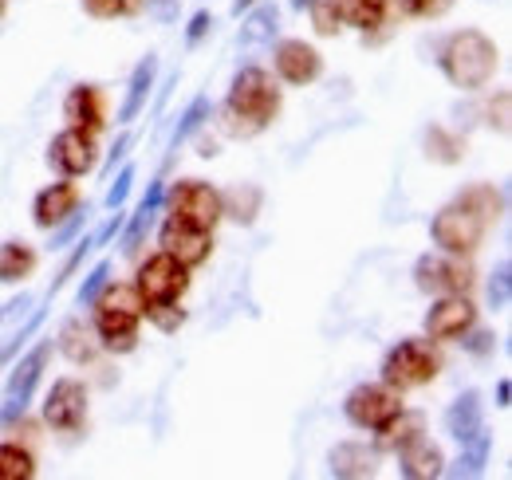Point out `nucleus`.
<instances>
[{"label":"nucleus","instance_id":"obj_38","mask_svg":"<svg viewBox=\"0 0 512 480\" xmlns=\"http://www.w3.org/2000/svg\"><path fill=\"white\" fill-rule=\"evenodd\" d=\"M83 229H87V205L75 209L67 221H60V225L52 229V244H48V248H52V252H64L67 244H75V240L83 237Z\"/></svg>","mask_w":512,"mask_h":480},{"label":"nucleus","instance_id":"obj_51","mask_svg":"<svg viewBox=\"0 0 512 480\" xmlns=\"http://www.w3.org/2000/svg\"><path fill=\"white\" fill-rule=\"evenodd\" d=\"M4 12H8V0H0V16H4Z\"/></svg>","mask_w":512,"mask_h":480},{"label":"nucleus","instance_id":"obj_1","mask_svg":"<svg viewBox=\"0 0 512 480\" xmlns=\"http://www.w3.org/2000/svg\"><path fill=\"white\" fill-rule=\"evenodd\" d=\"M438 67L453 87L461 91H481L493 83L497 67H501V52L497 44L477 32V28H461V32H449L438 48Z\"/></svg>","mask_w":512,"mask_h":480},{"label":"nucleus","instance_id":"obj_10","mask_svg":"<svg viewBox=\"0 0 512 480\" xmlns=\"http://www.w3.org/2000/svg\"><path fill=\"white\" fill-rule=\"evenodd\" d=\"M48 166L60 174V178H83L99 166V142L91 130H79V126H64L52 142H48Z\"/></svg>","mask_w":512,"mask_h":480},{"label":"nucleus","instance_id":"obj_37","mask_svg":"<svg viewBox=\"0 0 512 480\" xmlns=\"http://www.w3.org/2000/svg\"><path fill=\"white\" fill-rule=\"evenodd\" d=\"M308 12H312V28H316L320 36H339V28H343L339 0H316Z\"/></svg>","mask_w":512,"mask_h":480},{"label":"nucleus","instance_id":"obj_34","mask_svg":"<svg viewBox=\"0 0 512 480\" xmlns=\"http://www.w3.org/2000/svg\"><path fill=\"white\" fill-rule=\"evenodd\" d=\"M453 8V0H390V12L410 20H438Z\"/></svg>","mask_w":512,"mask_h":480},{"label":"nucleus","instance_id":"obj_36","mask_svg":"<svg viewBox=\"0 0 512 480\" xmlns=\"http://www.w3.org/2000/svg\"><path fill=\"white\" fill-rule=\"evenodd\" d=\"M217 130H221L225 138H241V142H245V138H256L264 126H260V122H253L249 115H237V111H229V107L221 103V111H217Z\"/></svg>","mask_w":512,"mask_h":480},{"label":"nucleus","instance_id":"obj_49","mask_svg":"<svg viewBox=\"0 0 512 480\" xmlns=\"http://www.w3.org/2000/svg\"><path fill=\"white\" fill-rule=\"evenodd\" d=\"M256 0H233V16H241V12H249Z\"/></svg>","mask_w":512,"mask_h":480},{"label":"nucleus","instance_id":"obj_17","mask_svg":"<svg viewBox=\"0 0 512 480\" xmlns=\"http://www.w3.org/2000/svg\"><path fill=\"white\" fill-rule=\"evenodd\" d=\"M64 119L67 126L99 134L107 126V99H103V91L95 83H75L64 95Z\"/></svg>","mask_w":512,"mask_h":480},{"label":"nucleus","instance_id":"obj_42","mask_svg":"<svg viewBox=\"0 0 512 480\" xmlns=\"http://www.w3.org/2000/svg\"><path fill=\"white\" fill-rule=\"evenodd\" d=\"M465 351H473V355H493L497 351V335H489V331H477V327H469L461 339H457Z\"/></svg>","mask_w":512,"mask_h":480},{"label":"nucleus","instance_id":"obj_52","mask_svg":"<svg viewBox=\"0 0 512 480\" xmlns=\"http://www.w3.org/2000/svg\"><path fill=\"white\" fill-rule=\"evenodd\" d=\"M0 319H4V307H0Z\"/></svg>","mask_w":512,"mask_h":480},{"label":"nucleus","instance_id":"obj_48","mask_svg":"<svg viewBox=\"0 0 512 480\" xmlns=\"http://www.w3.org/2000/svg\"><path fill=\"white\" fill-rule=\"evenodd\" d=\"M197 154H201V158H213V154H217V142H213V138H197Z\"/></svg>","mask_w":512,"mask_h":480},{"label":"nucleus","instance_id":"obj_16","mask_svg":"<svg viewBox=\"0 0 512 480\" xmlns=\"http://www.w3.org/2000/svg\"><path fill=\"white\" fill-rule=\"evenodd\" d=\"M79 209V185L71 178L64 181H52V185H44L40 193H36V201H32V221H36V229H56L60 221H67L71 213Z\"/></svg>","mask_w":512,"mask_h":480},{"label":"nucleus","instance_id":"obj_46","mask_svg":"<svg viewBox=\"0 0 512 480\" xmlns=\"http://www.w3.org/2000/svg\"><path fill=\"white\" fill-rule=\"evenodd\" d=\"M497 130L509 134V91H497Z\"/></svg>","mask_w":512,"mask_h":480},{"label":"nucleus","instance_id":"obj_45","mask_svg":"<svg viewBox=\"0 0 512 480\" xmlns=\"http://www.w3.org/2000/svg\"><path fill=\"white\" fill-rule=\"evenodd\" d=\"M130 146H134V134H130V130L115 138V146H111V154H107V162H103V174H107V178H111V174H115V166H119V162L127 158Z\"/></svg>","mask_w":512,"mask_h":480},{"label":"nucleus","instance_id":"obj_3","mask_svg":"<svg viewBox=\"0 0 512 480\" xmlns=\"http://www.w3.org/2000/svg\"><path fill=\"white\" fill-rule=\"evenodd\" d=\"M485 233H489V217L481 209H473L465 197L442 205L430 221V240L442 252H453V256H473L481 248Z\"/></svg>","mask_w":512,"mask_h":480},{"label":"nucleus","instance_id":"obj_50","mask_svg":"<svg viewBox=\"0 0 512 480\" xmlns=\"http://www.w3.org/2000/svg\"><path fill=\"white\" fill-rule=\"evenodd\" d=\"M288 4H292V8H296V12H304V8H312V4H316V0H288Z\"/></svg>","mask_w":512,"mask_h":480},{"label":"nucleus","instance_id":"obj_23","mask_svg":"<svg viewBox=\"0 0 512 480\" xmlns=\"http://www.w3.org/2000/svg\"><path fill=\"white\" fill-rule=\"evenodd\" d=\"M162 193H166V185H162V181H150V189H146V197L138 201V209L130 213V221H123V252H138L142 237H146L150 225H154V213L162 209Z\"/></svg>","mask_w":512,"mask_h":480},{"label":"nucleus","instance_id":"obj_8","mask_svg":"<svg viewBox=\"0 0 512 480\" xmlns=\"http://www.w3.org/2000/svg\"><path fill=\"white\" fill-rule=\"evenodd\" d=\"M190 288V268L170 256V252H158L150 256L138 276H134V292L142 296V303H158V300H182Z\"/></svg>","mask_w":512,"mask_h":480},{"label":"nucleus","instance_id":"obj_19","mask_svg":"<svg viewBox=\"0 0 512 480\" xmlns=\"http://www.w3.org/2000/svg\"><path fill=\"white\" fill-rule=\"evenodd\" d=\"M442 469H446V457H442V449H438L426 433H418L414 441H406V445L398 449V473L406 480L442 477Z\"/></svg>","mask_w":512,"mask_h":480},{"label":"nucleus","instance_id":"obj_12","mask_svg":"<svg viewBox=\"0 0 512 480\" xmlns=\"http://www.w3.org/2000/svg\"><path fill=\"white\" fill-rule=\"evenodd\" d=\"M426 339L434 343H457L469 327H477V307L469 296H438L426 311Z\"/></svg>","mask_w":512,"mask_h":480},{"label":"nucleus","instance_id":"obj_31","mask_svg":"<svg viewBox=\"0 0 512 480\" xmlns=\"http://www.w3.org/2000/svg\"><path fill=\"white\" fill-rule=\"evenodd\" d=\"M36 477V457L16 445V441H4L0 445V480H32Z\"/></svg>","mask_w":512,"mask_h":480},{"label":"nucleus","instance_id":"obj_13","mask_svg":"<svg viewBox=\"0 0 512 480\" xmlns=\"http://www.w3.org/2000/svg\"><path fill=\"white\" fill-rule=\"evenodd\" d=\"M272 67H276V79L288 83V87H312L323 75V56L304 44V40H280L276 52H272Z\"/></svg>","mask_w":512,"mask_h":480},{"label":"nucleus","instance_id":"obj_47","mask_svg":"<svg viewBox=\"0 0 512 480\" xmlns=\"http://www.w3.org/2000/svg\"><path fill=\"white\" fill-rule=\"evenodd\" d=\"M509 398H512L509 378H501V382H497V406H501V410H509Z\"/></svg>","mask_w":512,"mask_h":480},{"label":"nucleus","instance_id":"obj_28","mask_svg":"<svg viewBox=\"0 0 512 480\" xmlns=\"http://www.w3.org/2000/svg\"><path fill=\"white\" fill-rule=\"evenodd\" d=\"M339 12H343V24H351L359 32H371V28L386 24L390 0H339Z\"/></svg>","mask_w":512,"mask_h":480},{"label":"nucleus","instance_id":"obj_25","mask_svg":"<svg viewBox=\"0 0 512 480\" xmlns=\"http://www.w3.org/2000/svg\"><path fill=\"white\" fill-rule=\"evenodd\" d=\"M260 201H264V193H260V185L253 181H237L233 189H221V217H229V221H237V225H253L256 213H260Z\"/></svg>","mask_w":512,"mask_h":480},{"label":"nucleus","instance_id":"obj_20","mask_svg":"<svg viewBox=\"0 0 512 480\" xmlns=\"http://www.w3.org/2000/svg\"><path fill=\"white\" fill-rule=\"evenodd\" d=\"M442 425H446V433L457 445H465L473 433H481L485 429V402H481V394L477 390L457 394L446 406V414H442Z\"/></svg>","mask_w":512,"mask_h":480},{"label":"nucleus","instance_id":"obj_11","mask_svg":"<svg viewBox=\"0 0 512 480\" xmlns=\"http://www.w3.org/2000/svg\"><path fill=\"white\" fill-rule=\"evenodd\" d=\"M44 421L60 433H79L87 421V386L79 378H56L44 398Z\"/></svg>","mask_w":512,"mask_h":480},{"label":"nucleus","instance_id":"obj_40","mask_svg":"<svg viewBox=\"0 0 512 480\" xmlns=\"http://www.w3.org/2000/svg\"><path fill=\"white\" fill-rule=\"evenodd\" d=\"M509 300H512V268L509 260H501L497 272H493V280H489V307L493 311H505Z\"/></svg>","mask_w":512,"mask_h":480},{"label":"nucleus","instance_id":"obj_5","mask_svg":"<svg viewBox=\"0 0 512 480\" xmlns=\"http://www.w3.org/2000/svg\"><path fill=\"white\" fill-rule=\"evenodd\" d=\"M414 284L426 296H469L473 268L465 256H453V252H422L414 260Z\"/></svg>","mask_w":512,"mask_h":480},{"label":"nucleus","instance_id":"obj_14","mask_svg":"<svg viewBox=\"0 0 512 480\" xmlns=\"http://www.w3.org/2000/svg\"><path fill=\"white\" fill-rule=\"evenodd\" d=\"M158 244H162V252L178 256L186 268H197L213 252V233L209 229H197V225H186L178 217H166L162 229H158Z\"/></svg>","mask_w":512,"mask_h":480},{"label":"nucleus","instance_id":"obj_22","mask_svg":"<svg viewBox=\"0 0 512 480\" xmlns=\"http://www.w3.org/2000/svg\"><path fill=\"white\" fill-rule=\"evenodd\" d=\"M280 32V8L272 0H256L237 28V48H264Z\"/></svg>","mask_w":512,"mask_h":480},{"label":"nucleus","instance_id":"obj_15","mask_svg":"<svg viewBox=\"0 0 512 480\" xmlns=\"http://www.w3.org/2000/svg\"><path fill=\"white\" fill-rule=\"evenodd\" d=\"M138 323H142V315L138 311H119V307H95V339H99V347L103 351H111V355H130L134 347H138Z\"/></svg>","mask_w":512,"mask_h":480},{"label":"nucleus","instance_id":"obj_41","mask_svg":"<svg viewBox=\"0 0 512 480\" xmlns=\"http://www.w3.org/2000/svg\"><path fill=\"white\" fill-rule=\"evenodd\" d=\"M111 189H107V209H123L130 197V189H134V178H138V170L134 166H123L119 174H111Z\"/></svg>","mask_w":512,"mask_h":480},{"label":"nucleus","instance_id":"obj_7","mask_svg":"<svg viewBox=\"0 0 512 480\" xmlns=\"http://www.w3.org/2000/svg\"><path fill=\"white\" fill-rule=\"evenodd\" d=\"M52 359V339H44V343H36L24 359L12 366V374H8V386H4V406H0V425H8V421L24 418V410H28V402H32V394H36V386H40V378H44V366Z\"/></svg>","mask_w":512,"mask_h":480},{"label":"nucleus","instance_id":"obj_35","mask_svg":"<svg viewBox=\"0 0 512 480\" xmlns=\"http://www.w3.org/2000/svg\"><path fill=\"white\" fill-rule=\"evenodd\" d=\"M79 4L91 20H119V16H138L142 12V0H79Z\"/></svg>","mask_w":512,"mask_h":480},{"label":"nucleus","instance_id":"obj_9","mask_svg":"<svg viewBox=\"0 0 512 480\" xmlns=\"http://www.w3.org/2000/svg\"><path fill=\"white\" fill-rule=\"evenodd\" d=\"M402 410V394L390 390L386 382H363L343 398V418L351 421L355 429H379Z\"/></svg>","mask_w":512,"mask_h":480},{"label":"nucleus","instance_id":"obj_43","mask_svg":"<svg viewBox=\"0 0 512 480\" xmlns=\"http://www.w3.org/2000/svg\"><path fill=\"white\" fill-rule=\"evenodd\" d=\"M142 8L158 20V24H174L182 16V0H142Z\"/></svg>","mask_w":512,"mask_h":480},{"label":"nucleus","instance_id":"obj_26","mask_svg":"<svg viewBox=\"0 0 512 480\" xmlns=\"http://www.w3.org/2000/svg\"><path fill=\"white\" fill-rule=\"evenodd\" d=\"M489 453H493V433H473L465 445H461V457H457V465H449L442 469V477H481L485 473V465H489Z\"/></svg>","mask_w":512,"mask_h":480},{"label":"nucleus","instance_id":"obj_44","mask_svg":"<svg viewBox=\"0 0 512 480\" xmlns=\"http://www.w3.org/2000/svg\"><path fill=\"white\" fill-rule=\"evenodd\" d=\"M213 32V16L201 8V12H193V20H190V28H186V48H197L205 36Z\"/></svg>","mask_w":512,"mask_h":480},{"label":"nucleus","instance_id":"obj_24","mask_svg":"<svg viewBox=\"0 0 512 480\" xmlns=\"http://www.w3.org/2000/svg\"><path fill=\"white\" fill-rule=\"evenodd\" d=\"M418 433H426V414H418V410H398L394 418L386 421V425H379L375 429V449L383 453V449H390V453H398L406 441H414Z\"/></svg>","mask_w":512,"mask_h":480},{"label":"nucleus","instance_id":"obj_29","mask_svg":"<svg viewBox=\"0 0 512 480\" xmlns=\"http://www.w3.org/2000/svg\"><path fill=\"white\" fill-rule=\"evenodd\" d=\"M60 351H64L71 362H91L103 347L95 339V327H83L79 319H71L64 331H60Z\"/></svg>","mask_w":512,"mask_h":480},{"label":"nucleus","instance_id":"obj_39","mask_svg":"<svg viewBox=\"0 0 512 480\" xmlns=\"http://www.w3.org/2000/svg\"><path fill=\"white\" fill-rule=\"evenodd\" d=\"M107 280H111V260H99L87 276H83V284H79V292H75V300H79V307H91L95 303V296L107 288Z\"/></svg>","mask_w":512,"mask_h":480},{"label":"nucleus","instance_id":"obj_2","mask_svg":"<svg viewBox=\"0 0 512 480\" xmlns=\"http://www.w3.org/2000/svg\"><path fill=\"white\" fill-rule=\"evenodd\" d=\"M438 370H442V359L430 347V339H402V343H394L383 355L379 378H383L390 390L406 394V390L430 386L438 378Z\"/></svg>","mask_w":512,"mask_h":480},{"label":"nucleus","instance_id":"obj_33","mask_svg":"<svg viewBox=\"0 0 512 480\" xmlns=\"http://www.w3.org/2000/svg\"><path fill=\"white\" fill-rule=\"evenodd\" d=\"M142 315H146V323H154L162 335H174V331L186 323V307H178V300L142 303Z\"/></svg>","mask_w":512,"mask_h":480},{"label":"nucleus","instance_id":"obj_18","mask_svg":"<svg viewBox=\"0 0 512 480\" xmlns=\"http://www.w3.org/2000/svg\"><path fill=\"white\" fill-rule=\"evenodd\" d=\"M154 83H158V56H154V52H146L142 60L134 63V71H130L127 95H123V103H119V115H115V122L130 126V122L138 119V115L146 111V103H150Z\"/></svg>","mask_w":512,"mask_h":480},{"label":"nucleus","instance_id":"obj_30","mask_svg":"<svg viewBox=\"0 0 512 480\" xmlns=\"http://www.w3.org/2000/svg\"><path fill=\"white\" fill-rule=\"evenodd\" d=\"M426 158H430V162H442V166L461 162V158H465V138L446 130V126H430V130H426Z\"/></svg>","mask_w":512,"mask_h":480},{"label":"nucleus","instance_id":"obj_4","mask_svg":"<svg viewBox=\"0 0 512 480\" xmlns=\"http://www.w3.org/2000/svg\"><path fill=\"white\" fill-rule=\"evenodd\" d=\"M280 83L264 71V67H241L229 83V95H225V107L237 111V115H249L253 122H260L264 130L272 126V119L280 115Z\"/></svg>","mask_w":512,"mask_h":480},{"label":"nucleus","instance_id":"obj_32","mask_svg":"<svg viewBox=\"0 0 512 480\" xmlns=\"http://www.w3.org/2000/svg\"><path fill=\"white\" fill-rule=\"evenodd\" d=\"M209 115H213V103H209V95H197L190 107L182 111V122H178V130H174V138H170V150H178L182 142H190L193 134L209 122Z\"/></svg>","mask_w":512,"mask_h":480},{"label":"nucleus","instance_id":"obj_21","mask_svg":"<svg viewBox=\"0 0 512 480\" xmlns=\"http://www.w3.org/2000/svg\"><path fill=\"white\" fill-rule=\"evenodd\" d=\"M327 469H331V477H347V480L375 477L379 473V449L375 445H363V441H343V445L331 449Z\"/></svg>","mask_w":512,"mask_h":480},{"label":"nucleus","instance_id":"obj_27","mask_svg":"<svg viewBox=\"0 0 512 480\" xmlns=\"http://www.w3.org/2000/svg\"><path fill=\"white\" fill-rule=\"evenodd\" d=\"M36 272V248L24 240H4L0 244V284H20Z\"/></svg>","mask_w":512,"mask_h":480},{"label":"nucleus","instance_id":"obj_6","mask_svg":"<svg viewBox=\"0 0 512 480\" xmlns=\"http://www.w3.org/2000/svg\"><path fill=\"white\" fill-rule=\"evenodd\" d=\"M162 201H166L170 217H178L186 225H197V229H209L213 233V225L221 221V189L209 185V181H197V178L178 181L174 189L162 193Z\"/></svg>","mask_w":512,"mask_h":480}]
</instances>
